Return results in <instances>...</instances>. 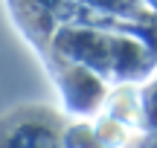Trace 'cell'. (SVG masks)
I'll use <instances>...</instances> for the list:
<instances>
[{
  "label": "cell",
  "instance_id": "7a4b0ae2",
  "mask_svg": "<svg viewBox=\"0 0 157 148\" xmlns=\"http://www.w3.org/2000/svg\"><path fill=\"white\" fill-rule=\"evenodd\" d=\"M61 96H64V105L70 108V113H90L102 102L105 90H102L93 70L67 61L61 76Z\"/></svg>",
  "mask_w": 157,
  "mask_h": 148
},
{
  "label": "cell",
  "instance_id": "3957f363",
  "mask_svg": "<svg viewBox=\"0 0 157 148\" xmlns=\"http://www.w3.org/2000/svg\"><path fill=\"white\" fill-rule=\"evenodd\" d=\"M140 125L148 134L157 131V81L140 90Z\"/></svg>",
  "mask_w": 157,
  "mask_h": 148
},
{
  "label": "cell",
  "instance_id": "277c9868",
  "mask_svg": "<svg viewBox=\"0 0 157 148\" xmlns=\"http://www.w3.org/2000/svg\"><path fill=\"white\" fill-rule=\"evenodd\" d=\"M143 148H157V131H151V137L146 139V145H143Z\"/></svg>",
  "mask_w": 157,
  "mask_h": 148
},
{
  "label": "cell",
  "instance_id": "6da1fadb",
  "mask_svg": "<svg viewBox=\"0 0 157 148\" xmlns=\"http://www.w3.org/2000/svg\"><path fill=\"white\" fill-rule=\"evenodd\" d=\"M64 128V116L52 108L26 105L0 119V148H61Z\"/></svg>",
  "mask_w": 157,
  "mask_h": 148
}]
</instances>
